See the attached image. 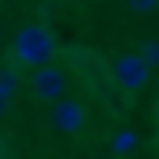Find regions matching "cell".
<instances>
[{
    "mask_svg": "<svg viewBox=\"0 0 159 159\" xmlns=\"http://www.w3.org/2000/svg\"><path fill=\"white\" fill-rule=\"evenodd\" d=\"M53 53H57V38H53V30L46 23H27L15 34V61L19 65H30V68L49 65Z\"/></svg>",
    "mask_w": 159,
    "mask_h": 159,
    "instance_id": "obj_1",
    "label": "cell"
},
{
    "mask_svg": "<svg viewBox=\"0 0 159 159\" xmlns=\"http://www.w3.org/2000/svg\"><path fill=\"white\" fill-rule=\"evenodd\" d=\"M114 80H117L125 91H144L148 80H152V68H148L136 53H121V57L114 61Z\"/></svg>",
    "mask_w": 159,
    "mask_h": 159,
    "instance_id": "obj_2",
    "label": "cell"
},
{
    "mask_svg": "<svg viewBox=\"0 0 159 159\" xmlns=\"http://www.w3.org/2000/svg\"><path fill=\"white\" fill-rule=\"evenodd\" d=\"M65 72L57 68V65H38L34 68V76H30V87H34V95L42 98V102H57V98L65 95Z\"/></svg>",
    "mask_w": 159,
    "mask_h": 159,
    "instance_id": "obj_3",
    "label": "cell"
},
{
    "mask_svg": "<svg viewBox=\"0 0 159 159\" xmlns=\"http://www.w3.org/2000/svg\"><path fill=\"white\" fill-rule=\"evenodd\" d=\"M49 121H53V129H57V133L72 136V133H80V129L87 125V110H84V102L57 98V102H53V110H49Z\"/></svg>",
    "mask_w": 159,
    "mask_h": 159,
    "instance_id": "obj_4",
    "label": "cell"
},
{
    "mask_svg": "<svg viewBox=\"0 0 159 159\" xmlns=\"http://www.w3.org/2000/svg\"><path fill=\"white\" fill-rule=\"evenodd\" d=\"M136 144H140V133H133V129H117V133L110 136V152H114V155H129Z\"/></svg>",
    "mask_w": 159,
    "mask_h": 159,
    "instance_id": "obj_5",
    "label": "cell"
},
{
    "mask_svg": "<svg viewBox=\"0 0 159 159\" xmlns=\"http://www.w3.org/2000/svg\"><path fill=\"white\" fill-rule=\"evenodd\" d=\"M136 57H140V61H144L148 68H155V65H159V42H144Z\"/></svg>",
    "mask_w": 159,
    "mask_h": 159,
    "instance_id": "obj_6",
    "label": "cell"
},
{
    "mask_svg": "<svg viewBox=\"0 0 159 159\" xmlns=\"http://www.w3.org/2000/svg\"><path fill=\"white\" fill-rule=\"evenodd\" d=\"M11 95H15V76L11 72H0V106H4Z\"/></svg>",
    "mask_w": 159,
    "mask_h": 159,
    "instance_id": "obj_7",
    "label": "cell"
},
{
    "mask_svg": "<svg viewBox=\"0 0 159 159\" xmlns=\"http://www.w3.org/2000/svg\"><path fill=\"white\" fill-rule=\"evenodd\" d=\"M129 8H133V11H140V15H148V11L159 8V0H129Z\"/></svg>",
    "mask_w": 159,
    "mask_h": 159,
    "instance_id": "obj_8",
    "label": "cell"
}]
</instances>
